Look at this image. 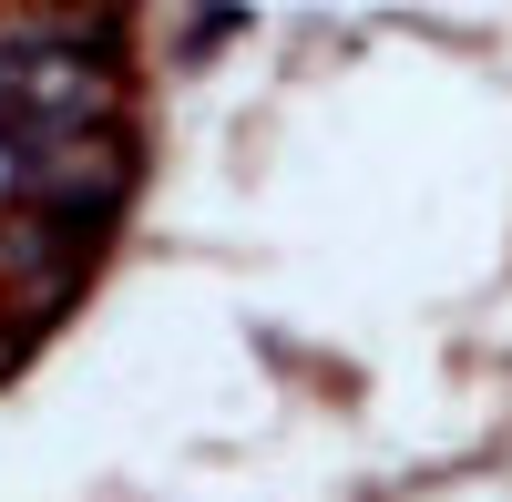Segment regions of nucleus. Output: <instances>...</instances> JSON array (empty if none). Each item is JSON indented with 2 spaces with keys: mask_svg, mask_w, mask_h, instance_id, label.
Listing matches in <instances>:
<instances>
[{
  "mask_svg": "<svg viewBox=\"0 0 512 502\" xmlns=\"http://www.w3.org/2000/svg\"><path fill=\"white\" fill-rule=\"evenodd\" d=\"M0 359H11V328H0Z\"/></svg>",
  "mask_w": 512,
  "mask_h": 502,
  "instance_id": "nucleus-2",
  "label": "nucleus"
},
{
  "mask_svg": "<svg viewBox=\"0 0 512 502\" xmlns=\"http://www.w3.org/2000/svg\"><path fill=\"white\" fill-rule=\"evenodd\" d=\"M0 113L52 123V134H113V113H123L113 31H82V21L0 31Z\"/></svg>",
  "mask_w": 512,
  "mask_h": 502,
  "instance_id": "nucleus-1",
  "label": "nucleus"
}]
</instances>
